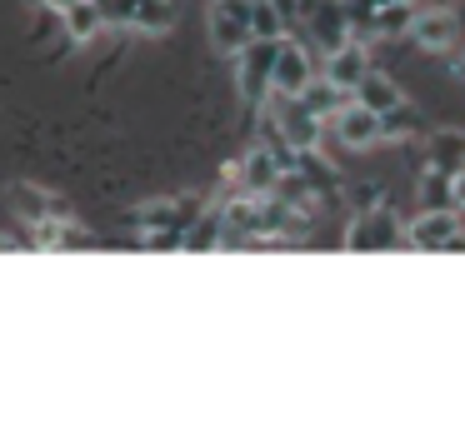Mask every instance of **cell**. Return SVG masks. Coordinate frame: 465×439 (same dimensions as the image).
Returning a JSON list of instances; mask_svg holds the SVG:
<instances>
[{
  "label": "cell",
  "mask_w": 465,
  "mask_h": 439,
  "mask_svg": "<svg viewBox=\"0 0 465 439\" xmlns=\"http://www.w3.org/2000/svg\"><path fill=\"white\" fill-rule=\"evenodd\" d=\"M281 45H285V35L281 40H261V35H255L251 45L241 50V60H235V80H241V100H245V105H265V100H271Z\"/></svg>",
  "instance_id": "obj_1"
},
{
  "label": "cell",
  "mask_w": 465,
  "mask_h": 439,
  "mask_svg": "<svg viewBox=\"0 0 465 439\" xmlns=\"http://www.w3.org/2000/svg\"><path fill=\"white\" fill-rule=\"evenodd\" d=\"M401 245H405V229L385 205L355 210V220L345 225V249H355V255H365V249H401Z\"/></svg>",
  "instance_id": "obj_2"
},
{
  "label": "cell",
  "mask_w": 465,
  "mask_h": 439,
  "mask_svg": "<svg viewBox=\"0 0 465 439\" xmlns=\"http://www.w3.org/2000/svg\"><path fill=\"white\" fill-rule=\"evenodd\" d=\"M411 249H465V229H460V210H420V220H411L405 229Z\"/></svg>",
  "instance_id": "obj_3"
},
{
  "label": "cell",
  "mask_w": 465,
  "mask_h": 439,
  "mask_svg": "<svg viewBox=\"0 0 465 439\" xmlns=\"http://www.w3.org/2000/svg\"><path fill=\"white\" fill-rule=\"evenodd\" d=\"M211 40L231 55H241L255 40L251 30V0H211Z\"/></svg>",
  "instance_id": "obj_4"
},
{
  "label": "cell",
  "mask_w": 465,
  "mask_h": 439,
  "mask_svg": "<svg viewBox=\"0 0 465 439\" xmlns=\"http://www.w3.org/2000/svg\"><path fill=\"white\" fill-rule=\"evenodd\" d=\"M201 200L195 195H171V200H151V205L135 210V225L145 229V235H155V229H191L195 215H201Z\"/></svg>",
  "instance_id": "obj_5"
},
{
  "label": "cell",
  "mask_w": 465,
  "mask_h": 439,
  "mask_svg": "<svg viewBox=\"0 0 465 439\" xmlns=\"http://www.w3.org/2000/svg\"><path fill=\"white\" fill-rule=\"evenodd\" d=\"M325 75L335 80V85H345L355 95V85H361L365 75H371V55H365V40H345V45H335L331 55H325Z\"/></svg>",
  "instance_id": "obj_6"
},
{
  "label": "cell",
  "mask_w": 465,
  "mask_h": 439,
  "mask_svg": "<svg viewBox=\"0 0 465 439\" xmlns=\"http://www.w3.org/2000/svg\"><path fill=\"white\" fill-rule=\"evenodd\" d=\"M331 125H335V135H341L351 150H365V145H375V140H381V115H375L371 105H361V100H351V105L331 120Z\"/></svg>",
  "instance_id": "obj_7"
},
{
  "label": "cell",
  "mask_w": 465,
  "mask_h": 439,
  "mask_svg": "<svg viewBox=\"0 0 465 439\" xmlns=\"http://www.w3.org/2000/svg\"><path fill=\"white\" fill-rule=\"evenodd\" d=\"M311 55H305L301 40H285L281 45V60H275V90L271 95H301L305 85H311Z\"/></svg>",
  "instance_id": "obj_8"
},
{
  "label": "cell",
  "mask_w": 465,
  "mask_h": 439,
  "mask_svg": "<svg viewBox=\"0 0 465 439\" xmlns=\"http://www.w3.org/2000/svg\"><path fill=\"white\" fill-rule=\"evenodd\" d=\"M411 35H415L420 50H450L455 35H460V20H455L450 10H415Z\"/></svg>",
  "instance_id": "obj_9"
},
{
  "label": "cell",
  "mask_w": 465,
  "mask_h": 439,
  "mask_svg": "<svg viewBox=\"0 0 465 439\" xmlns=\"http://www.w3.org/2000/svg\"><path fill=\"white\" fill-rule=\"evenodd\" d=\"M295 100H301V105L311 110L315 120H335V115H341V110L351 105L355 95H351V90H345V85H335L331 75H321V80H311V85H305V90H301V95H295Z\"/></svg>",
  "instance_id": "obj_10"
},
{
  "label": "cell",
  "mask_w": 465,
  "mask_h": 439,
  "mask_svg": "<svg viewBox=\"0 0 465 439\" xmlns=\"http://www.w3.org/2000/svg\"><path fill=\"white\" fill-rule=\"evenodd\" d=\"M415 25V5L411 0H391V5H375V15L365 20L361 40H395Z\"/></svg>",
  "instance_id": "obj_11"
},
{
  "label": "cell",
  "mask_w": 465,
  "mask_h": 439,
  "mask_svg": "<svg viewBox=\"0 0 465 439\" xmlns=\"http://www.w3.org/2000/svg\"><path fill=\"white\" fill-rule=\"evenodd\" d=\"M11 210H15V215H25V225H41V220L71 215L61 200L45 195V190H35V185H15V190H11Z\"/></svg>",
  "instance_id": "obj_12"
},
{
  "label": "cell",
  "mask_w": 465,
  "mask_h": 439,
  "mask_svg": "<svg viewBox=\"0 0 465 439\" xmlns=\"http://www.w3.org/2000/svg\"><path fill=\"white\" fill-rule=\"evenodd\" d=\"M425 165H435V170H460L465 165V135L460 130H435L430 140H425Z\"/></svg>",
  "instance_id": "obj_13"
},
{
  "label": "cell",
  "mask_w": 465,
  "mask_h": 439,
  "mask_svg": "<svg viewBox=\"0 0 465 439\" xmlns=\"http://www.w3.org/2000/svg\"><path fill=\"white\" fill-rule=\"evenodd\" d=\"M221 235H225V210H201L195 215V225L185 229V249L191 255H201V249H221Z\"/></svg>",
  "instance_id": "obj_14"
},
{
  "label": "cell",
  "mask_w": 465,
  "mask_h": 439,
  "mask_svg": "<svg viewBox=\"0 0 465 439\" xmlns=\"http://www.w3.org/2000/svg\"><path fill=\"white\" fill-rule=\"evenodd\" d=\"M355 100H361V105H371L375 115H385V110L391 105H401V85H395V80H385L381 70H371V75L361 80V85H355Z\"/></svg>",
  "instance_id": "obj_15"
},
{
  "label": "cell",
  "mask_w": 465,
  "mask_h": 439,
  "mask_svg": "<svg viewBox=\"0 0 465 439\" xmlns=\"http://www.w3.org/2000/svg\"><path fill=\"white\" fill-rule=\"evenodd\" d=\"M420 210H455V175L425 165L420 175Z\"/></svg>",
  "instance_id": "obj_16"
},
{
  "label": "cell",
  "mask_w": 465,
  "mask_h": 439,
  "mask_svg": "<svg viewBox=\"0 0 465 439\" xmlns=\"http://www.w3.org/2000/svg\"><path fill=\"white\" fill-rule=\"evenodd\" d=\"M425 130V120H420V110L411 105V100H401V105H391L381 115V140H415Z\"/></svg>",
  "instance_id": "obj_17"
},
{
  "label": "cell",
  "mask_w": 465,
  "mask_h": 439,
  "mask_svg": "<svg viewBox=\"0 0 465 439\" xmlns=\"http://www.w3.org/2000/svg\"><path fill=\"white\" fill-rule=\"evenodd\" d=\"M135 30H145V35H165V30L175 25V0H135Z\"/></svg>",
  "instance_id": "obj_18"
},
{
  "label": "cell",
  "mask_w": 465,
  "mask_h": 439,
  "mask_svg": "<svg viewBox=\"0 0 465 439\" xmlns=\"http://www.w3.org/2000/svg\"><path fill=\"white\" fill-rule=\"evenodd\" d=\"M251 30L261 40H281L285 35V5L281 0H251Z\"/></svg>",
  "instance_id": "obj_19"
},
{
  "label": "cell",
  "mask_w": 465,
  "mask_h": 439,
  "mask_svg": "<svg viewBox=\"0 0 465 439\" xmlns=\"http://www.w3.org/2000/svg\"><path fill=\"white\" fill-rule=\"evenodd\" d=\"M61 15H65V35H71V40H91L95 30L105 25L101 10H95V0H75L71 10H61Z\"/></svg>",
  "instance_id": "obj_20"
},
{
  "label": "cell",
  "mask_w": 465,
  "mask_h": 439,
  "mask_svg": "<svg viewBox=\"0 0 465 439\" xmlns=\"http://www.w3.org/2000/svg\"><path fill=\"white\" fill-rule=\"evenodd\" d=\"M95 10H101L105 25H131L135 20V0H95Z\"/></svg>",
  "instance_id": "obj_21"
},
{
  "label": "cell",
  "mask_w": 465,
  "mask_h": 439,
  "mask_svg": "<svg viewBox=\"0 0 465 439\" xmlns=\"http://www.w3.org/2000/svg\"><path fill=\"white\" fill-rule=\"evenodd\" d=\"M145 249H155V255L185 249V229H155V235H145Z\"/></svg>",
  "instance_id": "obj_22"
},
{
  "label": "cell",
  "mask_w": 465,
  "mask_h": 439,
  "mask_svg": "<svg viewBox=\"0 0 465 439\" xmlns=\"http://www.w3.org/2000/svg\"><path fill=\"white\" fill-rule=\"evenodd\" d=\"M455 210H465V175H455Z\"/></svg>",
  "instance_id": "obj_23"
},
{
  "label": "cell",
  "mask_w": 465,
  "mask_h": 439,
  "mask_svg": "<svg viewBox=\"0 0 465 439\" xmlns=\"http://www.w3.org/2000/svg\"><path fill=\"white\" fill-rule=\"evenodd\" d=\"M0 249H21V239H11V235H0Z\"/></svg>",
  "instance_id": "obj_24"
},
{
  "label": "cell",
  "mask_w": 465,
  "mask_h": 439,
  "mask_svg": "<svg viewBox=\"0 0 465 439\" xmlns=\"http://www.w3.org/2000/svg\"><path fill=\"white\" fill-rule=\"evenodd\" d=\"M45 5H51V10H71L75 0H45Z\"/></svg>",
  "instance_id": "obj_25"
},
{
  "label": "cell",
  "mask_w": 465,
  "mask_h": 439,
  "mask_svg": "<svg viewBox=\"0 0 465 439\" xmlns=\"http://www.w3.org/2000/svg\"><path fill=\"white\" fill-rule=\"evenodd\" d=\"M455 75H465V60H460V65H455Z\"/></svg>",
  "instance_id": "obj_26"
},
{
  "label": "cell",
  "mask_w": 465,
  "mask_h": 439,
  "mask_svg": "<svg viewBox=\"0 0 465 439\" xmlns=\"http://www.w3.org/2000/svg\"><path fill=\"white\" fill-rule=\"evenodd\" d=\"M375 5H391V0H375ZM411 5H415V0H411Z\"/></svg>",
  "instance_id": "obj_27"
}]
</instances>
